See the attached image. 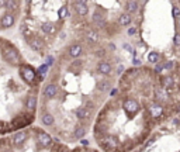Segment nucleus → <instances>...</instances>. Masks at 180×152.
I'll return each instance as SVG.
<instances>
[{"instance_id":"obj_44","label":"nucleus","mask_w":180,"mask_h":152,"mask_svg":"<svg viewBox=\"0 0 180 152\" xmlns=\"http://www.w3.org/2000/svg\"><path fill=\"white\" fill-rule=\"evenodd\" d=\"M117 92H118V90H117V89H114V90H111V96H114V94H115V93H117Z\"/></svg>"},{"instance_id":"obj_38","label":"nucleus","mask_w":180,"mask_h":152,"mask_svg":"<svg viewBox=\"0 0 180 152\" xmlns=\"http://www.w3.org/2000/svg\"><path fill=\"white\" fill-rule=\"evenodd\" d=\"M172 68H173V62H168L165 65V69H172Z\"/></svg>"},{"instance_id":"obj_29","label":"nucleus","mask_w":180,"mask_h":152,"mask_svg":"<svg viewBox=\"0 0 180 152\" xmlns=\"http://www.w3.org/2000/svg\"><path fill=\"white\" fill-rule=\"evenodd\" d=\"M37 73H38V75H41V79H42L48 73V66L45 63H41V65H39V68H38V70H37Z\"/></svg>"},{"instance_id":"obj_43","label":"nucleus","mask_w":180,"mask_h":152,"mask_svg":"<svg viewBox=\"0 0 180 152\" xmlns=\"http://www.w3.org/2000/svg\"><path fill=\"white\" fill-rule=\"evenodd\" d=\"M3 7H6V2L4 0H0V8H3Z\"/></svg>"},{"instance_id":"obj_8","label":"nucleus","mask_w":180,"mask_h":152,"mask_svg":"<svg viewBox=\"0 0 180 152\" xmlns=\"http://www.w3.org/2000/svg\"><path fill=\"white\" fill-rule=\"evenodd\" d=\"M28 138H30V132L28 131H17L16 134L11 137V144H13L14 146H17V148H20V146H22L27 142Z\"/></svg>"},{"instance_id":"obj_18","label":"nucleus","mask_w":180,"mask_h":152,"mask_svg":"<svg viewBox=\"0 0 180 152\" xmlns=\"http://www.w3.org/2000/svg\"><path fill=\"white\" fill-rule=\"evenodd\" d=\"M39 30H41L44 34H49V35H51V34H53L56 31V28H55V24H53V23L45 21V23H42V24H41Z\"/></svg>"},{"instance_id":"obj_9","label":"nucleus","mask_w":180,"mask_h":152,"mask_svg":"<svg viewBox=\"0 0 180 152\" xmlns=\"http://www.w3.org/2000/svg\"><path fill=\"white\" fill-rule=\"evenodd\" d=\"M27 42H28V45L31 47V49H34L35 52H42L44 48H45L44 41H42L39 37H37V35H32L30 39H27Z\"/></svg>"},{"instance_id":"obj_15","label":"nucleus","mask_w":180,"mask_h":152,"mask_svg":"<svg viewBox=\"0 0 180 152\" xmlns=\"http://www.w3.org/2000/svg\"><path fill=\"white\" fill-rule=\"evenodd\" d=\"M25 109H27L28 113L32 114L37 109V96L35 94H30L27 99H25Z\"/></svg>"},{"instance_id":"obj_12","label":"nucleus","mask_w":180,"mask_h":152,"mask_svg":"<svg viewBox=\"0 0 180 152\" xmlns=\"http://www.w3.org/2000/svg\"><path fill=\"white\" fill-rule=\"evenodd\" d=\"M112 70V65L108 61H100L97 65V72L103 76H108Z\"/></svg>"},{"instance_id":"obj_26","label":"nucleus","mask_w":180,"mask_h":152,"mask_svg":"<svg viewBox=\"0 0 180 152\" xmlns=\"http://www.w3.org/2000/svg\"><path fill=\"white\" fill-rule=\"evenodd\" d=\"M86 37H87V39H89V41H92V42H97L98 41V35H97V33H96L94 30H89V31H87Z\"/></svg>"},{"instance_id":"obj_6","label":"nucleus","mask_w":180,"mask_h":152,"mask_svg":"<svg viewBox=\"0 0 180 152\" xmlns=\"http://www.w3.org/2000/svg\"><path fill=\"white\" fill-rule=\"evenodd\" d=\"M148 113L152 118L158 120V118H160L163 115V113H165V106H163L162 103H159V101H153V103H151L148 106Z\"/></svg>"},{"instance_id":"obj_20","label":"nucleus","mask_w":180,"mask_h":152,"mask_svg":"<svg viewBox=\"0 0 180 152\" xmlns=\"http://www.w3.org/2000/svg\"><path fill=\"white\" fill-rule=\"evenodd\" d=\"M138 8H139V3H138V2H134V0H129V2H127V3H125V10H127V13H128V14L138 11Z\"/></svg>"},{"instance_id":"obj_37","label":"nucleus","mask_w":180,"mask_h":152,"mask_svg":"<svg viewBox=\"0 0 180 152\" xmlns=\"http://www.w3.org/2000/svg\"><path fill=\"white\" fill-rule=\"evenodd\" d=\"M163 68H165V65H156L155 70H156V72H160V70H163Z\"/></svg>"},{"instance_id":"obj_31","label":"nucleus","mask_w":180,"mask_h":152,"mask_svg":"<svg viewBox=\"0 0 180 152\" xmlns=\"http://www.w3.org/2000/svg\"><path fill=\"white\" fill-rule=\"evenodd\" d=\"M172 14H173L174 18H180V7L179 6H173V8H172Z\"/></svg>"},{"instance_id":"obj_14","label":"nucleus","mask_w":180,"mask_h":152,"mask_svg":"<svg viewBox=\"0 0 180 152\" xmlns=\"http://www.w3.org/2000/svg\"><path fill=\"white\" fill-rule=\"evenodd\" d=\"M68 53H69L70 58H79V56L83 53V47H82L80 44H72L69 47V49H68Z\"/></svg>"},{"instance_id":"obj_17","label":"nucleus","mask_w":180,"mask_h":152,"mask_svg":"<svg viewBox=\"0 0 180 152\" xmlns=\"http://www.w3.org/2000/svg\"><path fill=\"white\" fill-rule=\"evenodd\" d=\"M41 123H42V125H45V127H51L55 124V117H53V114H51V113H44V114L41 115Z\"/></svg>"},{"instance_id":"obj_2","label":"nucleus","mask_w":180,"mask_h":152,"mask_svg":"<svg viewBox=\"0 0 180 152\" xmlns=\"http://www.w3.org/2000/svg\"><path fill=\"white\" fill-rule=\"evenodd\" d=\"M32 121V114L28 113V114H18L11 120L10 123V128L11 129H21L24 127H27L28 124H31Z\"/></svg>"},{"instance_id":"obj_5","label":"nucleus","mask_w":180,"mask_h":152,"mask_svg":"<svg viewBox=\"0 0 180 152\" xmlns=\"http://www.w3.org/2000/svg\"><path fill=\"white\" fill-rule=\"evenodd\" d=\"M37 144H38L39 148L48 149V148H51V146H52L53 139H52V137H51L49 134H47L45 131L39 129V131L37 132Z\"/></svg>"},{"instance_id":"obj_36","label":"nucleus","mask_w":180,"mask_h":152,"mask_svg":"<svg viewBox=\"0 0 180 152\" xmlns=\"http://www.w3.org/2000/svg\"><path fill=\"white\" fill-rule=\"evenodd\" d=\"M134 34H137V28L131 27V28L128 30V35H134Z\"/></svg>"},{"instance_id":"obj_42","label":"nucleus","mask_w":180,"mask_h":152,"mask_svg":"<svg viewBox=\"0 0 180 152\" xmlns=\"http://www.w3.org/2000/svg\"><path fill=\"white\" fill-rule=\"evenodd\" d=\"M142 62L139 61V59H137V58H134V65H141Z\"/></svg>"},{"instance_id":"obj_22","label":"nucleus","mask_w":180,"mask_h":152,"mask_svg":"<svg viewBox=\"0 0 180 152\" xmlns=\"http://www.w3.org/2000/svg\"><path fill=\"white\" fill-rule=\"evenodd\" d=\"M86 127H78V128L73 131V137L78 138V139H83V137L86 135Z\"/></svg>"},{"instance_id":"obj_16","label":"nucleus","mask_w":180,"mask_h":152,"mask_svg":"<svg viewBox=\"0 0 180 152\" xmlns=\"http://www.w3.org/2000/svg\"><path fill=\"white\" fill-rule=\"evenodd\" d=\"M132 21V17L131 14H128L125 11V13H121L120 16H118V24L121 25V27H128L129 24H131Z\"/></svg>"},{"instance_id":"obj_23","label":"nucleus","mask_w":180,"mask_h":152,"mask_svg":"<svg viewBox=\"0 0 180 152\" xmlns=\"http://www.w3.org/2000/svg\"><path fill=\"white\" fill-rule=\"evenodd\" d=\"M155 96H156V99H159V100H165V99L168 97V93H166V90L160 86V87H156V89H155Z\"/></svg>"},{"instance_id":"obj_27","label":"nucleus","mask_w":180,"mask_h":152,"mask_svg":"<svg viewBox=\"0 0 180 152\" xmlns=\"http://www.w3.org/2000/svg\"><path fill=\"white\" fill-rule=\"evenodd\" d=\"M68 16H69V8H68V6H62L58 10V17L59 18H66Z\"/></svg>"},{"instance_id":"obj_19","label":"nucleus","mask_w":180,"mask_h":152,"mask_svg":"<svg viewBox=\"0 0 180 152\" xmlns=\"http://www.w3.org/2000/svg\"><path fill=\"white\" fill-rule=\"evenodd\" d=\"M76 115H78L79 120H87L90 117V110L87 107H79L76 110Z\"/></svg>"},{"instance_id":"obj_3","label":"nucleus","mask_w":180,"mask_h":152,"mask_svg":"<svg viewBox=\"0 0 180 152\" xmlns=\"http://www.w3.org/2000/svg\"><path fill=\"white\" fill-rule=\"evenodd\" d=\"M18 72H20L21 79L24 82H27V83H32V82L35 80V78H37V72L34 70L32 66H30V65L21 63L18 66Z\"/></svg>"},{"instance_id":"obj_39","label":"nucleus","mask_w":180,"mask_h":152,"mask_svg":"<svg viewBox=\"0 0 180 152\" xmlns=\"http://www.w3.org/2000/svg\"><path fill=\"white\" fill-rule=\"evenodd\" d=\"M80 144L83 146H89V141H87V139H80Z\"/></svg>"},{"instance_id":"obj_34","label":"nucleus","mask_w":180,"mask_h":152,"mask_svg":"<svg viewBox=\"0 0 180 152\" xmlns=\"http://www.w3.org/2000/svg\"><path fill=\"white\" fill-rule=\"evenodd\" d=\"M173 42H174V45H176V47H180V33H176V34H174Z\"/></svg>"},{"instance_id":"obj_40","label":"nucleus","mask_w":180,"mask_h":152,"mask_svg":"<svg viewBox=\"0 0 180 152\" xmlns=\"http://www.w3.org/2000/svg\"><path fill=\"white\" fill-rule=\"evenodd\" d=\"M58 152H70V151H69V149L66 148V146H61V148H59V151H58Z\"/></svg>"},{"instance_id":"obj_30","label":"nucleus","mask_w":180,"mask_h":152,"mask_svg":"<svg viewBox=\"0 0 180 152\" xmlns=\"http://www.w3.org/2000/svg\"><path fill=\"white\" fill-rule=\"evenodd\" d=\"M18 7V3L14 2V0H6V8L8 10H16Z\"/></svg>"},{"instance_id":"obj_24","label":"nucleus","mask_w":180,"mask_h":152,"mask_svg":"<svg viewBox=\"0 0 180 152\" xmlns=\"http://www.w3.org/2000/svg\"><path fill=\"white\" fill-rule=\"evenodd\" d=\"M96 89H97L98 92H107V90L110 89V82H107V80L98 82V83L96 84Z\"/></svg>"},{"instance_id":"obj_13","label":"nucleus","mask_w":180,"mask_h":152,"mask_svg":"<svg viewBox=\"0 0 180 152\" xmlns=\"http://www.w3.org/2000/svg\"><path fill=\"white\" fill-rule=\"evenodd\" d=\"M73 7H75L76 13L80 17H86L87 13H89V6H87L86 2H73Z\"/></svg>"},{"instance_id":"obj_45","label":"nucleus","mask_w":180,"mask_h":152,"mask_svg":"<svg viewBox=\"0 0 180 152\" xmlns=\"http://www.w3.org/2000/svg\"><path fill=\"white\" fill-rule=\"evenodd\" d=\"M176 111H177V113H180V104H179V106H177V109H176Z\"/></svg>"},{"instance_id":"obj_28","label":"nucleus","mask_w":180,"mask_h":152,"mask_svg":"<svg viewBox=\"0 0 180 152\" xmlns=\"http://www.w3.org/2000/svg\"><path fill=\"white\" fill-rule=\"evenodd\" d=\"M148 61L151 62V63H158V61H159V53L158 52H149L148 55Z\"/></svg>"},{"instance_id":"obj_1","label":"nucleus","mask_w":180,"mask_h":152,"mask_svg":"<svg viewBox=\"0 0 180 152\" xmlns=\"http://www.w3.org/2000/svg\"><path fill=\"white\" fill-rule=\"evenodd\" d=\"M2 56L7 63H10L11 66H20L21 65V56L20 52L14 45L11 44H4L2 48Z\"/></svg>"},{"instance_id":"obj_41","label":"nucleus","mask_w":180,"mask_h":152,"mask_svg":"<svg viewBox=\"0 0 180 152\" xmlns=\"http://www.w3.org/2000/svg\"><path fill=\"white\" fill-rule=\"evenodd\" d=\"M122 70H124V66H122V65H120V68H118L117 73H118V75H120V73H122Z\"/></svg>"},{"instance_id":"obj_7","label":"nucleus","mask_w":180,"mask_h":152,"mask_svg":"<svg viewBox=\"0 0 180 152\" xmlns=\"http://www.w3.org/2000/svg\"><path fill=\"white\" fill-rule=\"evenodd\" d=\"M100 145L103 146L104 149H110V151H114L115 148H118V145H120V139H118L115 135H104L103 141L100 142Z\"/></svg>"},{"instance_id":"obj_10","label":"nucleus","mask_w":180,"mask_h":152,"mask_svg":"<svg viewBox=\"0 0 180 152\" xmlns=\"http://www.w3.org/2000/svg\"><path fill=\"white\" fill-rule=\"evenodd\" d=\"M14 23H16V17L11 13L3 14L2 18H0V25H2L3 28H11L14 25Z\"/></svg>"},{"instance_id":"obj_4","label":"nucleus","mask_w":180,"mask_h":152,"mask_svg":"<svg viewBox=\"0 0 180 152\" xmlns=\"http://www.w3.org/2000/svg\"><path fill=\"white\" fill-rule=\"evenodd\" d=\"M122 109L129 117H134L141 110V106H139V103H138V100H135V99H132V97H128L122 101Z\"/></svg>"},{"instance_id":"obj_25","label":"nucleus","mask_w":180,"mask_h":152,"mask_svg":"<svg viewBox=\"0 0 180 152\" xmlns=\"http://www.w3.org/2000/svg\"><path fill=\"white\" fill-rule=\"evenodd\" d=\"M173 83H174V79L172 78V76H165V78L162 79V87L163 89L173 86Z\"/></svg>"},{"instance_id":"obj_33","label":"nucleus","mask_w":180,"mask_h":152,"mask_svg":"<svg viewBox=\"0 0 180 152\" xmlns=\"http://www.w3.org/2000/svg\"><path fill=\"white\" fill-rule=\"evenodd\" d=\"M8 128V125L4 123V121H0V134H3V132H6Z\"/></svg>"},{"instance_id":"obj_21","label":"nucleus","mask_w":180,"mask_h":152,"mask_svg":"<svg viewBox=\"0 0 180 152\" xmlns=\"http://www.w3.org/2000/svg\"><path fill=\"white\" fill-rule=\"evenodd\" d=\"M104 21H106L104 14L101 11H94V14H93V23H96L97 25H103Z\"/></svg>"},{"instance_id":"obj_32","label":"nucleus","mask_w":180,"mask_h":152,"mask_svg":"<svg viewBox=\"0 0 180 152\" xmlns=\"http://www.w3.org/2000/svg\"><path fill=\"white\" fill-rule=\"evenodd\" d=\"M53 62H55V58H53L52 55H48L47 58H45V65H47L48 68H49V66H52V65H53Z\"/></svg>"},{"instance_id":"obj_11","label":"nucleus","mask_w":180,"mask_h":152,"mask_svg":"<svg viewBox=\"0 0 180 152\" xmlns=\"http://www.w3.org/2000/svg\"><path fill=\"white\" fill-rule=\"evenodd\" d=\"M58 90H59V87L56 83H48L47 86L44 87V92L42 93H44V96L47 99H53L58 94Z\"/></svg>"},{"instance_id":"obj_35","label":"nucleus","mask_w":180,"mask_h":152,"mask_svg":"<svg viewBox=\"0 0 180 152\" xmlns=\"http://www.w3.org/2000/svg\"><path fill=\"white\" fill-rule=\"evenodd\" d=\"M104 53H106V51H104V49H98L97 52H94V55L98 56V58H101V56H104Z\"/></svg>"}]
</instances>
